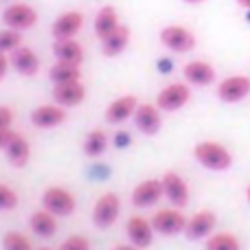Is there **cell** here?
<instances>
[{"mask_svg": "<svg viewBox=\"0 0 250 250\" xmlns=\"http://www.w3.org/2000/svg\"><path fill=\"white\" fill-rule=\"evenodd\" d=\"M193 156L202 167L211 169V171H226L233 165V156L222 143L215 141H202L193 147Z\"/></svg>", "mask_w": 250, "mask_h": 250, "instance_id": "obj_1", "label": "cell"}, {"mask_svg": "<svg viewBox=\"0 0 250 250\" xmlns=\"http://www.w3.org/2000/svg\"><path fill=\"white\" fill-rule=\"evenodd\" d=\"M160 44H163L167 51L173 53H189L195 48L198 40H195V33L191 29L182 24H169L160 31Z\"/></svg>", "mask_w": 250, "mask_h": 250, "instance_id": "obj_2", "label": "cell"}, {"mask_svg": "<svg viewBox=\"0 0 250 250\" xmlns=\"http://www.w3.org/2000/svg\"><path fill=\"white\" fill-rule=\"evenodd\" d=\"M191 99V88L182 82H173L165 86L156 97V105L165 112H176V110L185 108Z\"/></svg>", "mask_w": 250, "mask_h": 250, "instance_id": "obj_3", "label": "cell"}, {"mask_svg": "<svg viewBox=\"0 0 250 250\" xmlns=\"http://www.w3.org/2000/svg\"><path fill=\"white\" fill-rule=\"evenodd\" d=\"M2 24L7 29H16V31L31 29V26L38 24V11L31 4L13 2L2 11Z\"/></svg>", "mask_w": 250, "mask_h": 250, "instance_id": "obj_4", "label": "cell"}, {"mask_svg": "<svg viewBox=\"0 0 250 250\" xmlns=\"http://www.w3.org/2000/svg\"><path fill=\"white\" fill-rule=\"evenodd\" d=\"M187 222L189 220L182 215L180 208H160V211H156L154 217H151V226H154V230L156 233H163V235L185 233Z\"/></svg>", "mask_w": 250, "mask_h": 250, "instance_id": "obj_5", "label": "cell"}, {"mask_svg": "<svg viewBox=\"0 0 250 250\" xmlns=\"http://www.w3.org/2000/svg\"><path fill=\"white\" fill-rule=\"evenodd\" d=\"M250 95V77L246 75H230L222 79L217 86V97L224 104H239Z\"/></svg>", "mask_w": 250, "mask_h": 250, "instance_id": "obj_6", "label": "cell"}, {"mask_svg": "<svg viewBox=\"0 0 250 250\" xmlns=\"http://www.w3.org/2000/svg\"><path fill=\"white\" fill-rule=\"evenodd\" d=\"M119 211H121V200L117 193H104L95 204V211H92V220L99 229H110V226L117 222Z\"/></svg>", "mask_w": 250, "mask_h": 250, "instance_id": "obj_7", "label": "cell"}, {"mask_svg": "<svg viewBox=\"0 0 250 250\" xmlns=\"http://www.w3.org/2000/svg\"><path fill=\"white\" fill-rule=\"evenodd\" d=\"M42 202L53 215H70L75 211V195L62 187H48L42 195Z\"/></svg>", "mask_w": 250, "mask_h": 250, "instance_id": "obj_8", "label": "cell"}, {"mask_svg": "<svg viewBox=\"0 0 250 250\" xmlns=\"http://www.w3.org/2000/svg\"><path fill=\"white\" fill-rule=\"evenodd\" d=\"M163 189H165V198L171 202V207L182 208L187 202H189V187L182 180L180 173L176 171H167L163 178Z\"/></svg>", "mask_w": 250, "mask_h": 250, "instance_id": "obj_9", "label": "cell"}, {"mask_svg": "<svg viewBox=\"0 0 250 250\" xmlns=\"http://www.w3.org/2000/svg\"><path fill=\"white\" fill-rule=\"evenodd\" d=\"M125 233H127V237H129V244H134V246H138L143 250V248L151 246L154 226H151V222H147L145 217L132 215L127 220V224H125Z\"/></svg>", "mask_w": 250, "mask_h": 250, "instance_id": "obj_10", "label": "cell"}, {"mask_svg": "<svg viewBox=\"0 0 250 250\" xmlns=\"http://www.w3.org/2000/svg\"><path fill=\"white\" fill-rule=\"evenodd\" d=\"M53 99L62 108H73V105H79L86 99V88H83L82 82L55 83L53 86Z\"/></svg>", "mask_w": 250, "mask_h": 250, "instance_id": "obj_11", "label": "cell"}, {"mask_svg": "<svg viewBox=\"0 0 250 250\" xmlns=\"http://www.w3.org/2000/svg\"><path fill=\"white\" fill-rule=\"evenodd\" d=\"M83 26V13L82 11H64L55 22H53V38L55 40H73Z\"/></svg>", "mask_w": 250, "mask_h": 250, "instance_id": "obj_12", "label": "cell"}, {"mask_svg": "<svg viewBox=\"0 0 250 250\" xmlns=\"http://www.w3.org/2000/svg\"><path fill=\"white\" fill-rule=\"evenodd\" d=\"M165 195L163 189V180H156V178H149V180H143L136 189L132 191V202L141 208L154 207L160 198Z\"/></svg>", "mask_w": 250, "mask_h": 250, "instance_id": "obj_13", "label": "cell"}, {"mask_svg": "<svg viewBox=\"0 0 250 250\" xmlns=\"http://www.w3.org/2000/svg\"><path fill=\"white\" fill-rule=\"evenodd\" d=\"M66 121V108L62 105H51V104H44V105H38V108L31 112V123L35 127H42V129H48V127H57Z\"/></svg>", "mask_w": 250, "mask_h": 250, "instance_id": "obj_14", "label": "cell"}, {"mask_svg": "<svg viewBox=\"0 0 250 250\" xmlns=\"http://www.w3.org/2000/svg\"><path fill=\"white\" fill-rule=\"evenodd\" d=\"M134 123L143 134L151 136L160 129L163 119H160V108L154 104H138L136 112H134Z\"/></svg>", "mask_w": 250, "mask_h": 250, "instance_id": "obj_15", "label": "cell"}, {"mask_svg": "<svg viewBox=\"0 0 250 250\" xmlns=\"http://www.w3.org/2000/svg\"><path fill=\"white\" fill-rule=\"evenodd\" d=\"M185 79L191 83V86H211L215 82V68H213L208 62L204 60H193L185 66Z\"/></svg>", "mask_w": 250, "mask_h": 250, "instance_id": "obj_16", "label": "cell"}, {"mask_svg": "<svg viewBox=\"0 0 250 250\" xmlns=\"http://www.w3.org/2000/svg\"><path fill=\"white\" fill-rule=\"evenodd\" d=\"M215 222H217V217L213 211H198L189 222H187L185 235L189 239H204L207 235L213 233Z\"/></svg>", "mask_w": 250, "mask_h": 250, "instance_id": "obj_17", "label": "cell"}, {"mask_svg": "<svg viewBox=\"0 0 250 250\" xmlns=\"http://www.w3.org/2000/svg\"><path fill=\"white\" fill-rule=\"evenodd\" d=\"M136 108H138V101L134 95L119 97V99H114L112 104L105 108V121L108 123H123V121H127L129 117H134Z\"/></svg>", "mask_w": 250, "mask_h": 250, "instance_id": "obj_18", "label": "cell"}, {"mask_svg": "<svg viewBox=\"0 0 250 250\" xmlns=\"http://www.w3.org/2000/svg\"><path fill=\"white\" fill-rule=\"evenodd\" d=\"M11 66L24 77H31L40 70V57L35 55V51H31L29 46H18L16 51L11 53Z\"/></svg>", "mask_w": 250, "mask_h": 250, "instance_id": "obj_19", "label": "cell"}, {"mask_svg": "<svg viewBox=\"0 0 250 250\" xmlns=\"http://www.w3.org/2000/svg\"><path fill=\"white\" fill-rule=\"evenodd\" d=\"M4 154H7L9 163H11L13 167H24V165L29 163L31 145L22 134L13 132L11 138H9V143H7V147H4Z\"/></svg>", "mask_w": 250, "mask_h": 250, "instance_id": "obj_20", "label": "cell"}, {"mask_svg": "<svg viewBox=\"0 0 250 250\" xmlns=\"http://www.w3.org/2000/svg\"><path fill=\"white\" fill-rule=\"evenodd\" d=\"M129 44V29L125 24H119L108 38L101 40V53L105 57H117L127 48Z\"/></svg>", "mask_w": 250, "mask_h": 250, "instance_id": "obj_21", "label": "cell"}, {"mask_svg": "<svg viewBox=\"0 0 250 250\" xmlns=\"http://www.w3.org/2000/svg\"><path fill=\"white\" fill-rule=\"evenodd\" d=\"M53 55L60 62H68V64H82L83 62V46L77 40H55L53 44Z\"/></svg>", "mask_w": 250, "mask_h": 250, "instance_id": "obj_22", "label": "cell"}, {"mask_svg": "<svg viewBox=\"0 0 250 250\" xmlns=\"http://www.w3.org/2000/svg\"><path fill=\"white\" fill-rule=\"evenodd\" d=\"M117 26H119V13H117V9H114L112 4H105V7H101L99 11H97V16H95V33H97V38L99 40L108 38Z\"/></svg>", "mask_w": 250, "mask_h": 250, "instance_id": "obj_23", "label": "cell"}, {"mask_svg": "<svg viewBox=\"0 0 250 250\" xmlns=\"http://www.w3.org/2000/svg\"><path fill=\"white\" fill-rule=\"evenodd\" d=\"M31 230H33L38 237H53L57 233V220L51 211L46 208H40L31 215Z\"/></svg>", "mask_w": 250, "mask_h": 250, "instance_id": "obj_24", "label": "cell"}, {"mask_svg": "<svg viewBox=\"0 0 250 250\" xmlns=\"http://www.w3.org/2000/svg\"><path fill=\"white\" fill-rule=\"evenodd\" d=\"M48 77H51L53 83H66V82H79L82 77V70H79V64H68V62H60L51 66L48 70Z\"/></svg>", "mask_w": 250, "mask_h": 250, "instance_id": "obj_25", "label": "cell"}, {"mask_svg": "<svg viewBox=\"0 0 250 250\" xmlns=\"http://www.w3.org/2000/svg\"><path fill=\"white\" fill-rule=\"evenodd\" d=\"M105 149H108V136H105V132L99 127L92 129L86 136V141H83V154L90 156V158H97V156H101Z\"/></svg>", "mask_w": 250, "mask_h": 250, "instance_id": "obj_26", "label": "cell"}, {"mask_svg": "<svg viewBox=\"0 0 250 250\" xmlns=\"http://www.w3.org/2000/svg\"><path fill=\"white\" fill-rule=\"evenodd\" d=\"M207 250H242V244L233 233H215L207 239Z\"/></svg>", "mask_w": 250, "mask_h": 250, "instance_id": "obj_27", "label": "cell"}, {"mask_svg": "<svg viewBox=\"0 0 250 250\" xmlns=\"http://www.w3.org/2000/svg\"><path fill=\"white\" fill-rule=\"evenodd\" d=\"M18 46H22V33L16 29L0 31V53H13Z\"/></svg>", "mask_w": 250, "mask_h": 250, "instance_id": "obj_28", "label": "cell"}, {"mask_svg": "<svg viewBox=\"0 0 250 250\" xmlns=\"http://www.w3.org/2000/svg\"><path fill=\"white\" fill-rule=\"evenodd\" d=\"M2 250H33V246H31V242L22 233L9 230L2 237Z\"/></svg>", "mask_w": 250, "mask_h": 250, "instance_id": "obj_29", "label": "cell"}, {"mask_svg": "<svg viewBox=\"0 0 250 250\" xmlns=\"http://www.w3.org/2000/svg\"><path fill=\"white\" fill-rule=\"evenodd\" d=\"M18 207V195L13 189H9L7 185H0V211H9V208Z\"/></svg>", "mask_w": 250, "mask_h": 250, "instance_id": "obj_30", "label": "cell"}, {"mask_svg": "<svg viewBox=\"0 0 250 250\" xmlns=\"http://www.w3.org/2000/svg\"><path fill=\"white\" fill-rule=\"evenodd\" d=\"M60 250H90V242L82 235H73L60 246Z\"/></svg>", "mask_w": 250, "mask_h": 250, "instance_id": "obj_31", "label": "cell"}, {"mask_svg": "<svg viewBox=\"0 0 250 250\" xmlns=\"http://www.w3.org/2000/svg\"><path fill=\"white\" fill-rule=\"evenodd\" d=\"M11 121H13L11 108H7V105H0V129H9V127H11Z\"/></svg>", "mask_w": 250, "mask_h": 250, "instance_id": "obj_32", "label": "cell"}, {"mask_svg": "<svg viewBox=\"0 0 250 250\" xmlns=\"http://www.w3.org/2000/svg\"><path fill=\"white\" fill-rule=\"evenodd\" d=\"M9 66H11V60L7 57V53H0V79H4Z\"/></svg>", "mask_w": 250, "mask_h": 250, "instance_id": "obj_33", "label": "cell"}, {"mask_svg": "<svg viewBox=\"0 0 250 250\" xmlns=\"http://www.w3.org/2000/svg\"><path fill=\"white\" fill-rule=\"evenodd\" d=\"M11 129H0V149H4L9 143V138H11Z\"/></svg>", "mask_w": 250, "mask_h": 250, "instance_id": "obj_34", "label": "cell"}, {"mask_svg": "<svg viewBox=\"0 0 250 250\" xmlns=\"http://www.w3.org/2000/svg\"><path fill=\"white\" fill-rule=\"evenodd\" d=\"M112 250H141V248L134 246V244H125V246H114Z\"/></svg>", "mask_w": 250, "mask_h": 250, "instance_id": "obj_35", "label": "cell"}, {"mask_svg": "<svg viewBox=\"0 0 250 250\" xmlns=\"http://www.w3.org/2000/svg\"><path fill=\"white\" fill-rule=\"evenodd\" d=\"M235 2H237L239 7H244V9H248L250 11V0H235Z\"/></svg>", "mask_w": 250, "mask_h": 250, "instance_id": "obj_36", "label": "cell"}, {"mask_svg": "<svg viewBox=\"0 0 250 250\" xmlns=\"http://www.w3.org/2000/svg\"><path fill=\"white\" fill-rule=\"evenodd\" d=\"M182 2H187V4H202V2H207V0H182Z\"/></svg>", "mask_w": 250, "mask_h": 250, "instance_id": "obj_37", "label": "cell"}, {"mask_svg": "<svg viewBox=\"0 0 250 250\" xmlns=\"http://www.w3.org/2000/svg\"><path fill=\"white\" fill-rule=\"evenodd\" d=\"M246 198H248V202H250V187L246 189Z\"/></svg>", "mask_w": 250, "mask_h": 250, "instance_id": "obj_38", "label": "cell"}, {"mask_svg": "<svg viewBox=\"0 0 250 250\" xmlns=\"http://www.w3.org/2000/svg\"><path fill=\"white\" fill-rule=\"evenodd\" d=\"M40 250H51V248H40Z\"/></svg>", "mask_w": 250, "mask_h": 250, "instance_id": "obj_39", "label": "cell"}]
</instances>
